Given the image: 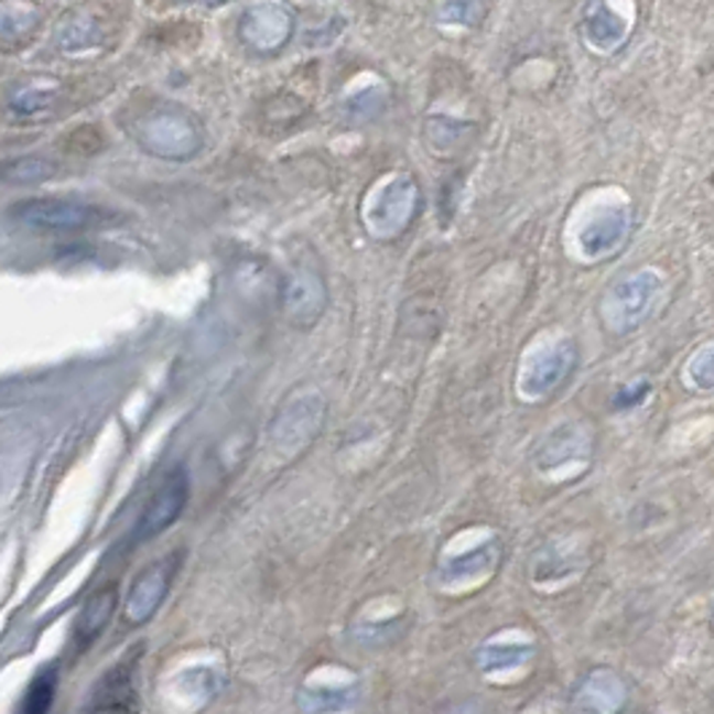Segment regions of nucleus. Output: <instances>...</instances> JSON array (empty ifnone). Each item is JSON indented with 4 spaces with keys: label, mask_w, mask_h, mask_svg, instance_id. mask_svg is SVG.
<instances>
[{
    "label": "nucleus",
    "mask_w": 714,
    "mask_h": 714,
    "mask_svg": "<svg viewBox=\"0 0 714 714\" xmlns=\"http://www.w3.org/2000/svg\"><path fill=\"white\" fill-rule=\"evenodd\" d=\"M669 293V280L661 269L642 267L624 274L602 299V323L613 334H631L656 315Z\"/></svg>",
    "instance_id": "f257e3e1"
},
{
    "label": "nucleus",
    "mask_w": 714,
    "mask_h": 714,
    "mask_svg": "<svg viewBox=\"0 0 714 714\" xmlns=\"http://www.w3.org/2000/svg\"><path fill=\"white\" fill-rule=\"evenodd\" d=\"M54 48L65 57H86L108 46L106 20L91 6H76L60 17L54 28Z\"/></svg>",
    "instance_id": "0eeeda50"
},
{
    "label": "nucleus",
    "mask_w": 714,
    "mask_h": 714,
    "mask_svg": "<svg viewBox=\"0 0 714 714\" xmlns=\"http://www.w3.org/2000/svg\"><path fill=\"white\" fill-rule=\"evenodd\" d=\"M712 626H714V609H712Z\"/></svg>",
    "instance_id": "412c9836"
},
{
    "label": "nucleus",
    "mask_w": 714,
    "mask_h": 714,
    "mask_svg": "<svg viewBox=\"0 0 714 714\" xmlns=\"http://www.w3.org/2000/svg\"><path fill=\"white\" fill-rule=\"evenodd\" d=\"M626 701V685L615 672L599 669L583 682L581 710L591 712H618Z\"/></svg>",
    "instance_id": "2eb2a0df"
},
{
    "label": "nucleus",
    "mask_w": 714,
    "mask_h": 714,
    "mask_svg": "<svg viewBox=\"0 0 714 714\" xmlns=\"http://www.w3.org/2000/svg\"><path fill=\"white\" fill-rule=\"evenodd\" d=\"M577 349L570 338H556L545 344L540 353L532 355L524 371V392L527 398H545L548 392L556 390L570 371L575 368Z\"/></svg>",
    "instance_id": "1a4fd4ad"
},
{
    "label": "nucleus",
    "mask_w": 714,
    "mask_h": 714,
    "mask_svg": "<svg viewBox=\"0 0 714 714\" xmlns=\"http://www.w3.org/2000/svg\"><path fill=\"white\" fill-rule=\"evenodd\" d=\"M629 33L624 17L607 3V0H588L583 11V39L596 52H615Z\"/></svg>",
    "instance_id": "9d476101"
},
{
    "label": "nucleus",
    "mask_w": 714,
    "mask_h": 714,
    "mask_svg": "<svg viewBox=\"0 0 714 714\" xmlns=\"http://www.w3.org/2000/svg\"><path fill=\"white\" fill-rule=\"evenodd\" d=\"M43 11L33 0H3L0 3V43L14 48L28 43L39 30Z\"/></svg>",
    "instance_id": "f8f14e48"
},
{
    "label": "nucleus",
    "mask_w": 714,
    "mask_h": 714,
    "mask_svg": "<svg viewBox=\"0 0 714 714\" xmlns=\"http://www.w3.org/2000/svg\"><path fill=\"white\" fill-rule=\"evenodd\" d=\"M48 175H54V164L39 156H22L14 159L3 167L6 183H39L46 181Z\"/></svg>",
    "instance_id": "aec40b11"
},
{
    "label": "nucleus",
    "mask_w": 714,
    "mask_h": 714,
    "mask_svg": "<svg viewBox=\"0 0 714 714\" xmlns=\"http://www.w3.org/2000/svg\"><path fill=\"white\" fill-rule=\"evenodd\" d=\"M177 564H181V553H172V556H164L162 562H156L153 567H145L134 577L125 605V615L129 624L140 626L156 613L159 605L164 602V596H167L172 581H175Z\"/></svg>",
    "instance_id": "6e6552de"
},
{
    "label": "nucleus",
    "mask_w": 714,
    "mask_h": 714,
    "mask_svg": "<svg viewBox=\"0 0 714 714\" xmlns=\"http://www.w3.org/2000/svg\"><path fill=\"white\" fill-rule=\"evenodd\" d=\"M295 17L282 0H252L239 17V41L258 54H274L293 39Z\"/></svg>",
    "instance_id": "7ed1b4c3"
},
{
    "label": "nucleus",
    "mask_w": 714,
    "mask_h": 714,
    "mask_svg": "<svg viewBox=\"0 0 714 714\" xmlns=\"http://www.w3.org/2000/svg\"><path fill=\"white\" fill-rule=\"evenodd\" d=\"M116 609V588L106 586L97 591L89 602H86L82 615H78L76 626H73V650L84 652L100 639V634L108 629L110 618Z\"/></svg>",
    "instance_id": "9b49d317"
},
{
    "label": "nucleus",
    "mask_w": 714,
    "mask_h": 714,
    "mask_svg": "<svg viewBox=\"0 0 714 714\" xmlns=\"http://www.w3.org/2000/svg\"><path fill=\"white\" fill-rule=\"evenodd\" d=\"M682 381L693 392H714V338L701 344L682 368Z\"/></svg>",
    "instance_id": "f3484780"
},
{
    "label": "nucleus",
    "mask_w": 714,
    "mask_h": 714,
    "mask_svg": "<svg viewBox=\"0 0 714 714\" xmlns=\"http://www.w3.org/2000/svg\"><path fill=\"white\" fill-rule=\"evenodd\" d=\"M188 476L183 467L172 470L167 478H164L162 486L153 491V497L148 500V505L140 513L138 524H134L132 532V543H143V540L156 538L162 534L164 529H170L177 521V516L183 513L188 502Z\"/></svg>",
    "instance_id": "423d86ee"
},
{
    "label": "nucleus",
    "mask_w": 714,
    "mask_h": 714,
    "mask_svg": "<svg viewBox=\"0 0 714 714\" xmlns=\"http://www.w3.org/2000/svg\"><path fill=\"white\" fill-rule=\"evenodd\" d=\"M60 97V89L57 86H48V84H24V86H17L14 91L9 95V110L14 116H35V113H43V110H48L57 102Z\"/></svg>",
    "instance_id": "dca6fc26"
},
{
    "label": "nucleus",
    "mask_w": 714,
    "mask_h": 714,
    "mask_svg": "<svg viewBox=\"0 0 714 714\" xmlns=\"http://www.w3.org/2000/svg\"><path fill=\"white\" fill-rule=\"evenodd\" d=\"M17 224L41 231H82L102 224L106 213L73 199H24L9 210Z\"/></svg>",
    "instance_id": "39448f33"
},
{
    "label": "nucleus",
    "mask_w": 714,
    "mask_h": 714,
    "mask_svg": "<svg viewBox=\"0 0 714 714\" xmlns=\"http://www.w3.org/2000/svg\"><path fill=\"white\" fill-rule=\"evenodd\" d=\"M486 17L484 0H441L435 20L446 28H478Z\"/></svg>",
    "instance_id": "a211bd4d"
},
{
    "label": "nucleus",
    "mask_w": 714,
    "mask_h": 714,
    "mask_svg": "<svg viewBox=\"0 0 714 714\" xmlns=\"http://www.w3.org/2000/svg\"><path fill=\"white\" fill-rule=\"evenodd\" d=\"M629 231L631 207L626 205V199L599 202L577 226V250L586 261H599V258L613 256L626 242Z\"/></svg>",
    "instance_id": "20e7f679"
},
{
    "label": "nucleus",
    "mask_w": 714,
    "mask_h": 714,
    "mask_svg": "<svg viewBox=\"0 0 714 714\" xmlns=\"http://www.w3.org/2000/svg\"><path fill=\"white\" fill-rule=\"evenodd\" d=\"M57 672L54 669H46V672H41L35 677L33 682H30L28 693H24V701H22V712L28 714H41V712H48L52 710V701H54V693H57Z\"/></svg>",
    "instance_id": "6ab92c4d"
},
{
    "label": "nucleus",
    "mask_w": 714,
    "mask_h": 714,
    "mask_svg": "<svg viewBox=\"0 0 714 714\" xmlns=\"http://www.w3.org/2000/svg\"><path fill=\"white\" fill-rule=\"evenodd\" d=\"M591 454V435L583 424H564L559 433H553L540 452V465L545 470L559 465L583 463Z\"/></svg>",
    "instance_id": "4468645a"
},
{
    "label": "nucleus",
    "mask_w": 714,
    "mask_h": 714,
    "mask_svg": "<svg viewBox=\"0 0 714 714\" xmlns=\"http://www.w3.org/2000/svg\"><path fill=\"white\" fill-rule=\"evenodd\" d=\"M134 138L148 153L162 159H188L199 151L202 134L196 121L181 108H162L134 127Z\"/></svg>",
    "instance_id": "f03ea898"
},
{
    "label": "nucleus",
    "mask_w": 714,
    "mask_h": 714,
    "mask_svg": "<svg viewBox=\"0 0 714 714\" xmlns=\"http://www.w3.org/2000/svg\"><path fill=\"white\" fill-rule=\"evenodd\" d=\"M134 661L119 663L100 680L95 688V701L86 710L89 712H129L134 710V685H132Z\"/></svg>",
    "instance_id": "ddd939ff"
}]
</instances>
